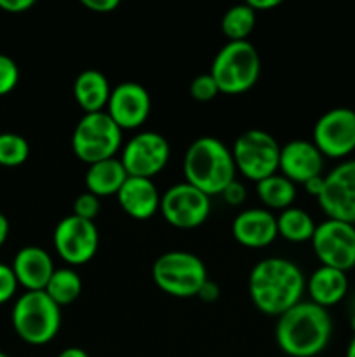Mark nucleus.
<instances>
[{
  "mask_svg": "<svg viewBox=\"0 0 355 357\" xmlns=\"http://www.w3.org/2000/svg\"><path fill=\"white\" fill-rule=\"evenodd\" d=\"M247 291L260 312L278 317L301 302L306 291V278L294 261L268 257L251 268Z\"/></svg>",
  "mask_w": 355,
  "mask_h": 357,
  "instance_id": "nucleus-1",
  "label": "nucleus"
},
{
  "mask_svg": "<svg viewBox=\"0 0 355 357\" xmlns=\"http://www.w3.org/2000/svg\"><path fill=\"white\" fill-rule=\"evenodd\" d=\"M333 337L329 310L301 300L277 317L275 342L285 356L315 357L326 351Z\"/></svg>",
  "mask_w": 355,
  "mask_h": 357,
  "instance_id": "nucleus-2",
  "label": "nucleus"
},
{
  "mask_svg": "<svg viewBox=\"0 0 355 357\" xmlns=\"http://www.w3.org/2000/svg\"><path fill=\"white\" fill-rule=\"evenodd\" d=\"M184 181L207 194L219 195L228 183L237 180L232 150L219 138L200 136L194 139L183 157Z\"/></svg>",
  "mask_w": 355,
  "mask_h": 357,
  "instance_id": "nucleus-3",
  "label": "nucleus"
},
{
  "mask_svg": "<svg viewBox=\"0 0 355 357\" xmlns=\"http://www.w3.org/2000/svg\"><path fill=\"white\" fill-rule=\"evenodd\" d=\"M10 321L21 340L30 345H45L58 337L61 307L45 291H24L14 303Z\"/></svg>",
  "mask_w": 355,
  "mask_h": 357,
  "instance_id": "nucleus-4",
  "label": "nucleus"
},
{
  "mask_svg": "<svg viewBox=\"0 0 355 357\" xmlns=\"http://www.w3.org/2000/svg\"><path fill=\"white\" fill-rule=\"evenodd\" d=\"M209 73L218 84L219 93H247L260 79L261 58L251 42L230 40L216 52Z\"/></svg>",
  "mask_w": 355,
  "mask_h": 357,
  "instance_id": "nucleus-5",
  "label": "nucleus"
},
{
  "mask_svg": "<svg viewBox=\"0 0 355 357\" xmlns=\"http://www.w3.org/2000/svg\"><path fill=\"white\" fill-rule=\"evenodd\" d=\"M152 278L160 291L174 298L197 296L209 279L204 261L197 255L183 250L160 255L152 267Z\"/></svg>",
  "mask_w": 355,
  "mask_h": 357,
  "instance_id": "nucleus-6",
  "label": "nucleus"
},
{
  "mask_svg": "<svg viewBox=\"0 0 355 357\" xmlns=\"http://www.w3.org/2000/svg\"><path fill=\"white\" fill-rule=\"evenodd\" d=\"M122 149V129L103 112L84 114L72 135V150L87 166L117 157Z\"/></svg>",
  "mask_w": 355,
  "mask_h": 357,
  "instance_id": "nucleus-7",
  "label": "nucleus"
},
{
  "mask_svg": "<svg viewBox=\"0 0 355 357\" xmlns=\"http://www.w3.org/2000/svg\"><path fill=\"white\" fill-rule=\"evenodd\" d=\"M232 155L237 171L256 183L278 171L281 145L263 129H247L233 143Z\"/></svg>",
  "mask_w": 355,
  "mask_h": 357,
  "instance_id": "nucleus-8",
  "label": "nucleus"
},
{
  "mask_svg": "<svg viewBox=\"0 0 355 357\" xmlns=\"http://www.w3.org/2000/svg\"><path fill=\"white\" fill-rule=\"evenodd\" d=\"M160 213L174 229L191 230L204 225L211 215V197L194 185L181 181L160 197Z\"/></svg>",
  "mask_w": 355,
  "mask_h": 357,
  "instance_id": "nucleus-9",
  "label": "nucleus"
},
{
  "mask_svg": "<svg viewBox=\"0 0 355 357\" xmlns=\"http://www.w3.org/2000/svg\"><path fill=\"white\" fill-rule=\"evenodd\" d=\"M312 142L324 157L347 159L355 152V110L336 107L324 112L313 124Z\"/></svg>",
  "mask_w": 355,
  "mask_h": 357,
  "instance_id": "nucleus-10",
  "label": "nucleus"
},
{
  "mask_svg": "<svg viewBox=\"0 0 355 357\" xmlns=\"http://www.w3.org/2000/svg\"><path fill=\"white\" fill-rule=\"evenodd\" d=\"M312 248L319 261L326 267L348 272L355 268V225L326 218L317 223Z\"/></svg>",
  "mask_w": 355,
  "mask_h": 357,
  "instance_id": "nucleus-11",
  "label": "nucleus"
},
{
  "mask_svg": "<svg viewBox=\"0 0 355 357\" xmlns=\"http://www.w3.org/2000/svg\"><path fill=\"white\" fill-rule=\"evenodd\" d=\"M171 157V145L157 131H139L122 146L120 160L129 176L150 178L166 169Z\"/></svg>",
  "mask_w": 355,
  "mask_h": 357,
  "instance_id": "nucleus-12",
  "label": "nucleus"
},
{
  "mask_svg": "<svg viewBox=\"0 0 355 357\" xmlns=\"http://www.w3.org/2000/svg\"><path fill=\"white\" fill-rule=\"evenodd\" d=\"M56 253L68 265H84L93 260L100 248L96 223L77 215L61 218L52 234Z\"/></svg>",
  "mask_w": 355,
  "mask_h": 357,
  "instance_id": "nucleus-13",
  "label": "nucleus"
},
{
  "mask_svg": "<svg viewBox=\"0 0 355 357\" xmlns=\"http://www.w3.org/2000/svg\"><path fill=\"white\" fill-rule=\"evenodd\" d=\"M317 201L327 218L355 225V159L341 160L324 176Z\"/></svg>",
  "mask_w": 355,
  "mask_h": 357,
  "instance_id": "nucleus-14",
  "label": "nucleus"
},
{
  "mask_svg": "<svg viewBox=\"0 0 355 357\" xmlns=\"http://www.w3.org/2000/svg\"><path fill=\"white\" fill-rule=\"evenodd\" d=\"M150 112H152V96L143 84L125 80L111 87L106 114L113 119L122 131L138 129L148 121Z\"/></svg>",
  "mask_w": 355,
  "mask_h": 357,
  "instance_id": "nucleus-15",
  "label": "nucleus"
},
{
  "mask_svg": "<svg viewBox=\"0 0 355 357\" xmlns=\"http://www.w3.org/2000/svg\"><path fill=\"white\" fill-rule=\"evenodd\" d=\"M324 159L326 157L313 145L312 139H291L281 146L278 171L294 185H305L308 180L322 174Z\"/></svg>",
  "mask_w": 355,
  "mask_h": 357,
  "instance_id": "nucleus-16",
  "label": "nucleus"
},
{
  "mask_svg": "<svg viewBox=\"0 0 355 357\" xmlns=\"http://www.w3.org/2000/svg\"><path fill=\"white\" fill-rule=\"evenodd\" d=\"M232 234L246 248H267L278 237L277 216L267 208H249L233 218Z\"/></svg>",
  "mask_w": 355,
  "mask_h": 357,
  "instance_id": "nucleus-17",
  "label": "nucleus"
},
{
  "mask_svg": "<svg viewBox=\"0 0 355 357\" xmlns=\"http://www.w3.org/2000/svg\"><path fill=\"white\" fill-rule=\"evenodd\" d=\"M13 272L17 284L26 291H44L56 267L49 251L40 246H24L14 255Z\"/></svg>",
  "mask_w": 355,
  "mask_h": 357,
  "instance_id": "nucleus-18",
  "label": "nucleus"
},
{
  "mask_svg": "<svg viewBox=\"0 0 355 357\" xmlns=\"http://www.w3.org/2000/svg\"><path fill=\"white\" fill-rule=\"evenodd\" d=\"M115 197L124 213H127L131 218L148 220L157 211H160L162 195L159 194L155 183L150 178L129 176Z\"/></svg>",
  "mask_w": 355,
  "mask_h": 357,
  "instance_id": "nucleus-19",
  "label": "nucleus"
},
{
  "mask_svg": "<svg viewBox=\"0 0 355 357\" xmlns=\"http://www.w3.org/2000/svg\"><path fill=\"white\" fill-rule=\"evenodd\" d=\"M306 293L310 296V302L324 309L338 305L348 293L347 272L320 265L306 279Z\"/></svg>",
  "mask_w": 355,
  "mask_h": 357,
  "instance_id": "nucleus-20",
  "label": "nucleus"
},
{
  "mask_svg": "<svg viewBox=\"0 0 355 357\" xmlns=\"http://www.w3.org/2000/svg\"><path fill=\"white\" fill-rule=\"evenodd\" d=\"M110 80L101 70H84L73 82V98L84 114L103 112L110 100Z\"/></svg>",
  "mask_w": 355,
  "mask_h": 357,
  "instance_id": "nucleus-21",
  "label": "nucleus"
},
{
  "mask_svg": "<svg viewBox=\"0 0 355 357\" xmlns=\"http://www.w3.org/2000/svg\"><path fill=\"white\" fill-rule=\"evenodd\" d=\"M127 178L129 174L122 164L120 157H111V159L100 160V162H94L87 167L86 188L96 197L117 195Z\"/></svg>",
  "mask_w": 355,
  "mask_h": 357,
  "instance_id": "nucleus-22",
  "label": "nucleus"
},
{
  "mask_svg": "<svg viewBox=\"0 0 355 357\" xmlns=\"http://www.w3.org/2000/svg\"><path fill=\"white\" fill-rule=\"evenodd\" d=\"M256 195L267 209H284L291 208L296 199V185L284 174H271V176L263 178L256 181Z\"/></svg>",
  "mask_w": 355,
  "mask_h": 357,
  "instance_id": "nucleus-23",
  "label": "nucleus"
},
{
  "mask_svg": "<svg viewBox=\"0 0 355 357\" xmlns=\"http://www.w3.org/2000/svg\"><path fill=\"white\" fill-rule=\"evenodd\" d=\"M315 229L317 223L313 222L310 213L296 206H291L277 215L278 236L289 243H310Z\"/></svg>",
  "mask_w": 355,
  "mask_h": 357,
  "instance_id": "nucleus-24",
  "label": "nucleus"
},
{
  "mask_svg": "<svg viewBox=\"0 0 355 357\" xmlns=\"http://www.w3.org/2000/svg\"><path fill=\"white\" fill-rule=\"evenodd\" d=\"M44 291L59 307H66L75 302L82 293V279H80L79 272L70 267L56 268Z\"/></svg>",
  "mask_w": 355,
  "mask_h": 357,
  "instance_id": "nucleus-25",
  "label": "nucleus"
},
{
  "mask_svg": "<svg viewBox=\"0 0 355 357\" xmlns=\"http://www.w3.org/2000/svg\"><path fill=\"white\" fill-rule=\"evenodd\" d=\"M254 26H256V13L251 9L247 2L237 3L223 14L221 30L228 37V40H247Z\"/></svg>",
  "mask_w": 355,
  "mask_h": 357,
  "instance_id": "nucleus-26",
  "label": "nucleus"
},
{
  "mask_svg": "<svg viewBox=\"0 0 355 357\" xmlns=\"http://www.w3.org/2000/svg\"><path fill=\"white\" fill-rule=\"evenodd\" d=\"M30 157V145L17 132H0V166L17 167Z\"/></svg>",
  "mask_w": 355,
  "mask_h": 357,
  "instance_id": "nucleus-27",
  "label": "nucleus"
},
{
  "mask_svg": "<svg viewBox=\"0 0 355 357\" xmlns=\"http://www.w3.org/2000/svg\"><path fill=\"white\" fill-rule=\"evenodd\" d=\"M190 94L195 101L207 103L219 94L218 84L212 79L211 73H200L190 82Z\"/></svg>",
  "mask_w": 355,
  "mask_h": 357,
  "instance_id": "nucleus-28",
  "label": "nucleus"
},
{
  "mask_svg": "<svg viewBox=\"0 0 355 357\" xmlns=\"http://www.w3.org/2000/svg\"><path fill=\"white\" fill-rule=\"evenodd\" d=\"M19 82V68L10 56L0 52V96L9 94Z\"/></svg>",
  "mask_w": 355,
  "mask_h": 357,
  "instance_id": "nucleus-29",
  "label": "nucleus"
},
{
  "mask_svg": "<svg viewBox=\"0 0 355 357\" xmlns=\"http://www.w3.org/2000/svg\"><path fill=\"white\" fill-rule=\"evenodd\" d=\"M73 215L94 222L96 216L100 215V197H96V195L87 190L79 194L73 201Z\"/></svg>",
  "mask_w": 355,
  "mask_h": 357,
  "instance_id": "nucleus-30",
  "label": "nucleus"
},
{
  "mask_svg": "<svg viewBox=\"0 0 355 357\" xmlns=\"http://www.w3.org/2000/svg\"><path fill=\"white\" fill-rule=\"evenodd\" d=\"M17 286L19 284H17V279L14 275L13 267L0 261V305L9 302L16 295Z\"/></svg>",
  "mask_w": 355,
  "mask_h": 357,
  "instance_id": "nucleus-31",
  "label": "nucleus"
},
{
  "mask_svg": "<svg viewBox=\"0 0 355 357\" xmlns=\"http://www.w3.org/2000/svg\"><path fill=\"white\" fill-rule=\"evenodd\" d=\"M223 199H225L226 204L230 206H240L247 197V190H246V185L239 180H233L232 183H228L225 187V190L221 192Z\"/></svg>",
  "mask_w": 355,
  "mask_h": 357,
  "instance_id": "nucleus-32",
  "label": "nucleus"
},
{
  "mask_svg": "<svg viewBox=\"0 0 355 357\" xmlns=\"http://www.w3.org/2000/svg\"><path fill=\"white\" fill-rule=\"evenodd\" d=\"M82 6L86 9L93 10V13L108 14L117 9L120 6V2L118 0H82Z\"/></svg>",
  "mask_w": 355,
  "mask_h": 357,
  "instance_id": "nucleus-33",
  "label": "nucleus"
},
{
  "mask_svg": "<svg viewBox=\"0 0 355 357\" xmlns=\"http://www.w3.org/2000/svg\"><path fill=\"white\" fill-rule=\"evenodd\" d=\"M33 6L35 0H0V9L13 14L26 13V10L31 9Z\"/></svg>",
  "mask_w": 355,
  "mask_h": 357,
  "instance_id": "nucleus-34",
  "label": "nucleus"
},
{
  "mask_svg": "<svg viewBox=\"0 0 355 357\" xmlns=\"http://www.w3.org/2000/svg\"><path fill=\"white\" fill-rule=\"evenodd\" d=\"M197 296L202 300V302H216V300L219 298V286L216 284L214 281H211V279H207V281L204 282V286L200 288V291H198Z\"/></svg>",
  "mask_w": 355,
  "mask_h": 357,
  "instance_id": "nucleus-35",
  "label": "nucleus"
},
{
  "mask_svg": "<svg viewBox=\"0 0 355 357\" xmlns=\"http://www.w3.org/2000/svg\"><path fill=\"white\" fill-rule=\"evenodd\" d=\"M303 187H305V190L308 192V194L312 195V197L317 199L320 194H322V188H324V174H320V176L312 178V180L306 181V183L303 185Z\"/></svg>",
  "mask_w": 355,
  "mask_h": 357,
  "instance_id": "nucleus-36",
  "label": "nucleus"
},
{
  "mask_svg": "<svg viewBox=\"0 0 355 357\" xmlns=\"http://www.w3.org/2000/svg\"><path fill=\"white\" fill-rule=\"evenodd\" d=\"M247 3L251 9H254V13H258V10H268L281 6V0H247Z\"/></svg>",
  "mask_w": 355,
  "mask_h": 357,
  "instance_id": "nucleus-37",
  "label": "nucleus"
},
{
  "mask_svg": "<svg viewBox=\"0 0 355 357\" xmlns=\"http://www.w3.org/2000/svg\"><path fill=\"white\" fill-rule=\"evenodd\" d=\"M7 236H9V220L3 213H0V248L7 241Z\"/></svg>",
  "mask_w": 355,
  "mask_h": 357,
  "instance_id": "nucleus-38",
  "label": "nucleus"
},
{
  "mask_svg": "<svg viewBox=\"0 0 355 357\" xmlns=\"http://www.w3.org/2000/svg\"><path fill=\"white\" fill-rule=\"evenodd\" d=\"M58 357H90V356L80 347H68L65 349V351L59 352Z\"/></svg>",
  "mask_w": 355,
  "mask_h": 357,
  "instance_id": "nucleus-39",
  "label": "nucleus"
},
{
  "mask_svg": "<svg viewBox=\"0 0 355 357\" xmlns=\"http://www.w3.org/2000/svg\"><path fill=\"white\" fill-rule=\"evenodd\" d=\"M345 357H355V333H354V337H352L350 344H348L347 354H345Z\"/></svg>",
  "mask_w": 355,
  "mask_h": 357,
  "instance_id": "nucleus-40",
  "label": "nucleus"
},
{
  "mask_svg": "<svg viewBox=\"0 0 355 357\" xmlns=\"http://www.w3.org/2000/svg\"><path fill=\"white\" fill-rule=\"evenodd\" d=\"M0 357H9V356H7L6 352H2V351H0Z\"/></svg>",
  "mask_w": 355,
  "mask_h": 357,
  "instance_id": "nucleus-41",
  "label": "nucleus"
}]
</instances>
